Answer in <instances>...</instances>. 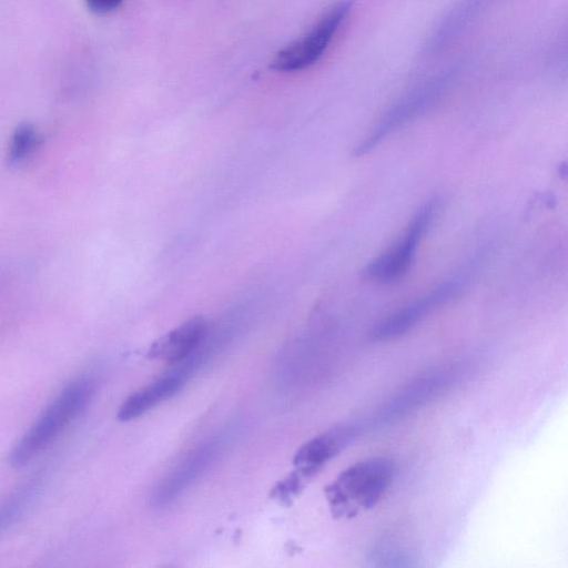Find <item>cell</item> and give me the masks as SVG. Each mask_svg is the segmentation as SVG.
I'll list each match as a JSON object with an SVG mask.
<instances>
[{"mask_svg":"<svg viewBox=\"0 0 568 568\" xmlns=\"http://www.w3.org/2000/svg\"><path fill=\"white\" fill-rule=\"evenodd\" d=\"M395 476L394 462L374 456L355 463L326 487L332 514L349 519L374 508L390 487Z\"/></svg>","mask_w":568,"mask_h":568,"instance_id":"6da1fadb","label":"cell"},{"mask_svg":"<svg viewBox=\"0 0 568 568\" xmlns=\"http://www.w3.org/2000/svg\"><path fill=\"white\" fill-rule=\"evenodd\" d=\"M93 389V382L88 377L69 384L14 445L9 457L11 466H24L49 446L87 407Z\"/></svg>","mask_w":568,"mask_h":568,"instance_id":"7a4b0ae2","label":"cell"},{"mask_svg":"<svg viewBox=\"0 0 568 568\" xmlns=\"http://www.w3.org/2000/svg\"><path fill=\"white\" fill-rule=\"evenodd\" d=\"M353 4L354 0H339L331 6L303 37L273 57L270 69L277 72H296L313 65L328 48L351 13Z\"/></svg>","mask_w":568,"mask_h":568,"instance_id":"3957f363","label":"cell"},{"mask_svg":"<svg viewBox=\"0 0 568 568\" xmlns=\"http://www.w3.org/2000/svg\"><path fill=\"white\" fill-rule=\"evenodd\" d=\"M438 210V199L425 202L410 220L400 241L372 260L364 267L363 276L379 283H393L402 278L410 267L419 243L433 224Z\"/></svg>","mask_w":568,"mask_h":568,"instance_id":"277c9868","label":"cell"},{"mask_svg":"<svg viewBox=\"0 0 568 568\" xmlns=\"http://www.w3.org/2000/svg\"><path fill=\"white\" fill-rule=\"evenodd\" d=\"M465 285L466 277L464 275L446 280L427 294L408 303L379 322L371 331L369 338L373 342H387L406 334L435 310L457 296Z\"/></svg>","mask_w":568,"mask_h":568,"instance_id":"5b68a950","label":"cell"},{"mask_svg":"<svg viewBox=\"0 0 568 568\" xmlns=\"http://www.w3.org/2000/svg\"><path fill=\"white\" fill-rule=\"evenodd\" d=\"M453 374L434 371L419 376L400 389L375 416L374 427L392 424L427 405L449 387Z\"/></svg>","mask_w":568,"mask_h":568,"instance_id":"8992f818","label":"cell"},{"mask_svg":"<svg viewBox=\"0 0 568 568\" xmlns=\"http://www.w3.org/2000/svg\"><path fill=\"white\" fill-rule=\"evenodd\" d=\"M357 434L358 426L345 424L333 427L304 444L294 458L297 470L294 477L303 485L351 445Z\"/></svg>","mask_w":568,"mask_h":568,"instance_id":"52a82bcc","label":"cell"},{"mask_svg":"<svg viewBox=\"0 0 568 568\" xmlns=\"http://www.w3.org/2000/svg\"><path fill=\"white\" fill-rule=\"evenodd\" d=\"M224 440L216 437L194 449L169 474L152 495L154 505L163 506L174 500L215 460Z\"/></svg>","mask_w":568,"mask_h":568,"instance_id":"ba28073f","label":"cell"},{"mask_svg":"<svg viewBox=\"0 0 568 568\" xmlns=\"http://www.w3.org/2000/svg\"><path fill=\"white\" fill-rule=\"evenodd\" d=\"M438 94V85H432L420 89L407 97L394 106L375 126L374 131L355 146L353 152L354 156H363L373 151L389 134L430 105Z\"/></svg>","mask_w":568,"mask_h":568,"instance_id":"9c48e42d","label":"cell"},{"mask_svg":"<svg viewBox=\"0 0 568 568\" xmlns=\"http://www.w3.org/2000/svg\"><path fill=\"white\" fill-rule=\"evenodd\" d=\"M207 324L202 316L189 318L150 347L149 356L176 365L192 356L204 343Z\"/></svg>","mask_w":568,"mask_h":568,"instance_id":"30bf717a","label":"cell"},{"mask_svg":"<svg viewBox=\"0 0 568 568\" xmlns=\"http://www.w3.org/2000/svg\"><path fill=\"white\" fill-rule=\"evenodd\" d=\"M187 377L181 368L175 366L172 371L129 396L121 405L118 418L126 422L140 417L173 396L183 386Z\"/></svg>","mask_w":568,"mask_h":568,"instance_id":"8fae6325","label":"cell"},{"mask_svg":"<svg viewBox=\"0 0 568 568\" xmlns=\"http://www.w3.org/2000/svg\"><path fill=\"white\" fill-rule=\"evenodd\" d=\"M38 488L36 478L17 489L0 507V534L6 530L26 509Z\"/></svg>","mask_w":568,"mask_h":568,"instance_id":"7c38bea8","label":"cell"},{"mask_svg":"<svg viewBox=\"0 0 568 568\" xmlns=\"http://www.w3.org/2000/svg\"><path fill=\"white\" fill-rule=\"evenodd\" d=\"M39 142L40 136L32 124H20L16 129L9 145V161L11 163H19L23 161L36 150Z\"/></svg>","mask_w":568,"mask_h":568,"instance_id":"4fadbf2b","label":"cell"},{"mask_svg":"<svg viewBox=\"0 0 568 568\" xmlns=\"http://www.w3.org/2000/svg\"><path fill=\"white\" fill-rule=\"evenodd\" d=\"M88 9L95 14H105L119 8L123 0H84Z\"/></svg>","mask_w":568,"mask_h":568,"instance_id":"5bb4252c","label":"cell"}]
</instances>
